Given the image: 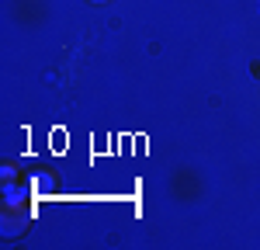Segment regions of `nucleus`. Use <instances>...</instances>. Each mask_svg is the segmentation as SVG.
<instances>
[{
	"label": "nucleus",
	"mask_w": 260,
	"mask_h": 250,
	"mask_svg": "<svg viewBox=\"0 0 260 250\" xmlns=\"http://www.w3.org/2000/svg\"><path fill=\"white\" fill-rule=\"evenodd\" d=\"M90 4H108V0H90Z\"/></svg>",
	"instance_id": "f257e3e1"
}]
</instances>
